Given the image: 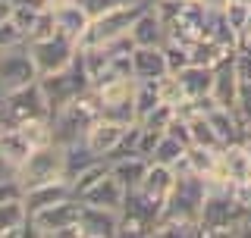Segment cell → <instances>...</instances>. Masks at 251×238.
Wrapping results in <instances>:
<instances>
[{
	"instance_id": "cell-1",
	"label": "cell",
	"mask_w": 251,
	"mask_h": 238,
	"mask_svg": "<svg viewBox=\"0 0 251 238\" xmlns=\"http://www.w3.org/2000/svg\"><path fill=\"white\" fill-rule=\"evenodd\" d=\"M38 82H41V91H44V97H47L50 116L60 113L63 107H69L82 91L91 88V75H88V69H85V60H82V47H78L75 60L69 63L66 69H60V72H50V75H38Z\"/></svg>"
},
{
	"instance_id": "cell-2",
	"label": "cell",
	"mask_w": 251,
	"mask_h": 238,
	"mask_svg": "<svg viewBox=\"0 0 251 238\" xmlns=\"http://www.w3.org/2000/svg\"><path fill=\"white\" fill-rule=\"evenodd\" d=\"M148 3H151V0H135V3H126L120 10L100 16V19H91V25H88V31H85V38H82L78 47L113 44V41H120V38H129V28L135 25V19L145 13Z\"/></svg>"
},
{
	"instance_id": "cell-3",
	"label": "cell",
	"mask_w": 251,
	"mask_h": 238,
	"mask_svg": "<svg viewBox=\"0 0 251 238\" xmlns=\"http://www.w3.org/2000/svg\"><path fill=\"white\" fill-rule=\"evenodd\" d=\"M66 179V147L63 144H41L28 154V160L19 166V182L25 188L44 185V182Z\"/></svg>"
},
{
	"instance_id": "cell-4",
	"label": "cell",
	"mask_w": 251,
	"mask_h": 238,
	"mask_svg": "<svg viewBox=\"0 0 251 238\" xmlns=\"http://www.w3.org/2000/svg\"><path fill=\"white\" fill-rule=\"evenodd\" d=\"M35 78H38V66L31 60L28 41L10 44L0 50V94L19 88V85H28Z\"/></svg>"
},
{
	"instance_id": "cell-5",
	"label": "cell",
	"mask_w": 251,
	"mask_h": 238,
	"mask_svg": "<svg viewBox=\"0 0 251 238\" xmlns=\"http://www.w3.org/2000/svg\"><path fill=\"white\" fill-rule=\"evenodd\" d=\"M28 50H31V60L38 66V75H50V72H60L66 69L69 63L75 60L78 53V41L66 35H53V38H44V41H28Z\"/></svg>"
},
{
	"instance_id": "cell-6",
	"label": "cell",
	"mask_w": 251,
	"mask_h": 238,
	"mask_svg": "<svg viewBox=\"0 0 251 238\" xmlns=\"http://www.w3.org/2000/svg\"><path fill=\"white\" fill-rule=\"evenodd\" d=\"M82 210H85V201H82V197H66V201L53 204V207H44V210L31 213L28 219H31V226H35L38 238H57L63 229L78 226Z\"/></svg>"
},
{
	"instance_id": "cell-7",
	"label": "cell",
	"mask_w": 251,
	"mask_h": 238,
	"mask_svg": "<svg viewBox=\"0 0 251 238\" xmlns=\"http://www.w3.org/2000/svg\"><path fill=\"white\" fill-rule=\"evenodd\" d=\"M6 100V113H10L13 125L16 122H25V119H38V116H50V107H47V97L41 91V82H28V85H19V88L6 91L3 94Z\"/></svg>"
},
{
	"instance_id": "cell-8",
	"label": "cell",
	"mask_w": 251,
	"mask_h": 238,
	"mask_svg": "<svg viewBox=\"0 0 251 238\" xmlns=\"http://www.w3.org/2000/svg\"><path fill=\"white\" fill-rule=\"evenodd\" d=\"M167 22H163V16L157 13L154 0L145 6V13L135 19V25L129 28V41L135 47H163L167 44Z\"/></svg>"
},
{
	"instance_id": "cell-9",
	"label": "cell",
	"mask_w": 251,
	"mask_h": 238,
	"mask_svg": "<svg viewBox=\"0 0 251 238\" xmlns=\"http://www.w3.org/2000/svg\"><path fill=\"white\" fill-rule=\"evenodd\" d=\"M120 219H123L120 210L85 204L82 219H78V229H82V238H116L120 235Z\"/></svg>"
},
{
	"instance_id": "cell-10",
	"label": "cell",
	"mask_w": 251,
	"mask_h": 238,
	"mask_svg": "<svg viewBox=\"0 0 251 238\" xmlns=\"http://www.w3.org/2000/svg\"><path fill=\"white\" fill-rule=\"evenodd\" d=\"M66 197H75L73 191V182L69 179H57V182H44V185H35V188H25V194H22V201H25V210L28 216L44 207H53V204L66 201Z\"/></svg>"
},
{
	"instance_id": "cell-11",
	"label": "cell",
	"mask_w": 251,
	"mask_h": 238,
	"mask_svg": "<svg viewBox=\"0 0 251 238\" xmlns=\"http://www.w3.org/2000/svg\"><path fill=\"white\" fill-rule=\"evenodd\" d=\"M239 88H242V78L235 72V50L226 57L223 63H217L214 66V100L220 107H235V100H239Z\"/></svg>"
},
{
	"instance_id": "cell-12",
	"label": "cell",
	"mask_w": 251,
	"mask_h": 238,
	"mask_svg": "<svg viewBox=\"0 0 251 238\" xmlns=\"http://www.w3.org/2000/svg\"><path fill=\"white\" fill-rule=\"evenodd\" d=\"M0 238H38L22 197L0 204Z\"/></svg>"
},
{
	"instance_id": "cell-13",
	"label": "cell",
	"mask_w": 251,
	"mask_h": 238,
	"mask_svg": "<svg viewBox=\"0 0 251 238\" xmlns=\"http://www.w3.org/2000/svg\"><path fill=\"white\" fill-rule=\"evenodd\" d=\"M82 201H85V204H91V207L123 210V204H126V188H123V182L107 169L104 176H100V179L88 188V191L82 194Z\"/></svg>"
},
{
	"instance_id": "cell-14",
	"label": "cell",
	"mask_w": 251,
	"mask_h": 238,
	"mask_svg": "<svg viewBox=\"0 0 251 238\" xmlns=\"http://www.w3.org/2000/svg\"><path fill=\"white\" fill-rule=\"evenodd\" d=\"M132 69L138 82H157L170 72V63L163 47H135L132 50Z\"/></svg>"
},
{
	"instance_id": "cell-15",
	"label": "cell",
	"mask_w": 251,
	"mask_h": 238,
	"mask_svg": "<svg viewBox=\"0 0 251 238\" xmlns=\"http://www.w3.org/2000/svg\"><path fill=\"white\" fill-rule=\"evenodd\" d=\"M123 132H126V125L110 122V119H98V122L85 132V144H88L94 154L100 157V160H107V157L116 150V144H120Z\"/></svg>"
},
{
	"instance_id": "cell-16",
	"label": "cell",
	"mask_w": 251,
	"mask_h": 238,
	"mask_svg": "<svg viewBox=\"0 0 251 238\" xmlns=\"http://www.w3.org/2000/svg\"><path fill=\"white\" fill-rule=\"evenodd\" d=\"M176 179H179V172L173 169V166L151 163V169H148L145 182H141V191H145L148 197H151L154 204H160V207H163V204L170 201L173 188H176Z\"/></svg>"
},
{
	"instance_id": "cell-17",
	"label": "cell",
	"mask_w": 251,
	"mask_h": 238,
	"mask_svg": "<svg viewBox=\"0 0 251 238\" xmlns=\"http://www.w3.org/2000/svg\"><path fill=\"white\" fill-rule=\"evenodd\" d=\"M220 166H223V172L229 176L232 188L251 182V157H248V150H245L242 141H232V144L220 147Z\"/></svg>"
},
{
	"instance_id": "cell-18",
	"label": "cell",
	"mask_w": 251,
	"mask_h": 238,
	"mask_svg": "<svg viewBox=\"0 0 251 238\" xmlns=\"http://www.w3.org/2000/svg\"><path fill=\"white\" fill-rule=\"evenodd\" d=\"M179 75V85L185 91V100H201L210 97L214 91V66H201V63H188Z\"/></svg>"
},
{
	"instance_id": "cell-19",
	"label": "cell",
	"mask_w": 251,
	"mask_h": 238,
	"mask_svg": "<svg viewBox=\"0 0 251 238\" xmlns=\"http://www.w3.org/2000/svg\"><path fill=\"white\" fill-rule=\"evenodd\" d=\"M148 169H151V160H148V157H141V154H129V157H120V160H110V172L123 182L126 191H135V188H141Z\"/></svg>"
},
{
	"instance_id": "cell-20",
	"label": "cell",
	"mask_w": 251,
	"mask_h": 238,
	"mask_svg": "<svg viewBox=\"0 0 251 238\" xmlns=\"http://www.w3.org/2000/svg\"><path fill=\"white\" fill-rule=\"evenodd\" d=\"M53 16H57V31L60 35H66V38H73V41L82 44V38H85V31H88L91 25V16L82 10V3H69V6H60V10H53Z\"/></svg>"
},
{
	"instance_id": "cell-21",
	"label": "cell",
	"mask_w": 251,
	"mask_h": 238,
	"mask_svg": "<svg viewBox=\"0 0 251 238\" xmlns=\"http://www.w3.org/2000/svg\"><path fill=\"white\" fill-rule=\"evenodd\" d=\"M31 150H35V144L22 135L19 125H6V129H0V154L16 166V172H19V166L28 160Z\"/></svg>"
},
{
	"instance_id": "cell-22",
	"label": "cell",
	"mask_w": 251,
	"mask_h": 238,
	"mask_svg": "<svg viewBox=\"0 0 251 238\" xmlns=\"http://www.w3.org/2000/svg\"><path fill=\"white\" fill-rule=\"evenodd\" d=\"M100 119H110V122H120V125L138 122L135 94H129V97H116V100H104V104H100Z\"/></svg>"
},
{
	"instance_id": "cell-23",
	"label": "cell",
	"mask_w": 251,
	"mask_h": 238,
	"mask_svg": "<svg viewBox=\"0 0 251 238\" xmlns=\"http://www.w3.org/2000/svg\"><path fill=\"white\" fill-rule=\"evenodd\" d=\"M98 160H100V157L94 154L88 144H85V138H82V141H75V144H69V147H66V179L73 182L78 172L88 169V166H94Z\"/></svg>"
},
{
	"instance_id": "cell-24",
	"label": "cell",
	"mask_w": 251,
	"mask_h": 238,
	"mask_svg": "<svg viewBox=\"0 0 251 238\" xmlns=\"http://www.w3.org/2000/svg\"><path fill=\"white\" fill-rule=\"evenodd\" d=\"M188 129H192V144H198V147H214V150L223 147V141H220V135L214 132V125H210L207 113H192V116H188Z\"/></svg>"
},
{
	"instance_id": "cell-25",
	"label": "cell",
	"mask_w": 251,
	"mask_h": 238,
	"mask_svg": "<svg viewBox=\"0 0 251 238\" xmlns=\"http://www.w3.org/2000/svg\"><path fill=\"white\" fill-rule=\"evenodd\" d=\"M185 144L179 138H173V135L163 132V138L157 141V147H154V154H151V163H163V166H173L176 169L179 163L185 160Z\"/></svg>"
},
{
	"instance_id": "cell-26",
	"label": "cell",
	"mask_w": 251,
	"mask_h": 238,
	"mask_svg": "<svg viewBox=\"0 0 251 238\" xmlns=\"http://www.w3.org/2000/svg\"><path fill=\"white\" fill-rule=\"evenodd\" d=\"M41 10H44L41 0H16V6H13V25L22 31V38H28V31L35 28Z\"/></svg>"
},
{
	"instance_id": "cell-27",
	"label": "cell",
	"mask_w": 251,
	"mask_h": 238,
	"mask_svg": "<svg viewBox=\"0 0 251 238\" xmlns=\"http://www.w3.org/2000/svg\"><path fill=\"white\" fill-rule=\"evenodd\" d=\"M157 104H163L157 82H138V85H135V107H138V119H141V116H148Z\"/></svg>"
},
{
	"instance_id": "cell-28",
	"label": "cell",
	"mask_w": 251,
	"mask_h": 238,
	"mask_svg": "<svg viewBox=\"0 0 251 238\" xmlns=\"http://www.w3.org/2000/svg\"><path fill=\"white\" fill-rule=\"evenodd\" d=\"M173 116H176V107L173 104H157L148 116H141L138 122L145 125V129H154V132H167V125L173 122Z\"/></svg>"
},
{
	"instance_id": "cell-29",
	"label": "cell",
	"mask_w": 251,
	"mask_h": 238,
	"mask_svg": "<svg viewBox=\"0 0 251 238\" xmlns=\"http://www.w3.org/2000/svg\"><path fill=\"white\" fill-rule=\"evenodd\" d=\"M107 169H110V163H107V160H98L94 166H88V169H82V172H78V176L73 179V191H75V197H82V194H85V191H88V188L94 185V182L104 176Z\"/></svg>"
},
{
	"instance_id": "cell-30",
	"label": "cell",
	"mask_w": 251,
	"mask_h": 238,
	"mask_svg": "<svg viewBox=\"0 0 251 238\" xmlns=\"http://www.w3.org/2000/svg\"><path fill=\"white\" fill-rule=\"evenodd\" d=\"M57 35V16H53V10H41V16H38V22H35V28L28 31V38L25 41H44V38H53Z\"/></svg>"
},
{
	"instance_id": "cell-31",
	"label": "cell",
	"mask_w": 251,
	"mask_h": 238,
	"mask_svg": "<svg viewBox=\"0 0 251 238\" xmlns=\"http://www.w3.org/2000/svg\"><path fill=\"white\" fill-rule=\"evenodd\" d=\"M163 53H167L170 72H182L188 63H192V57H188V44H182V41H167L163 44Z\"/></svg>"
},
{
	"instance_id": "cell-32",
	"label": "cell",
	"mask_w": 251,
	"mask_h": 238,
	"mask_svg": "<svg viewBox=\"0 0 251 238\" xmlns=\"http://www.w3.org/2000/svg\"><path fill=\"white\" fill-rule=\"evenodd\" d=\"M223 16H226V22L232 25V31L239 35V31L248 25V19H251V3H242V0H229V6L223 10Z\"/></svg>"
},
{
	"instance_id": "cell-33",
	"label": "cell",
	"mask_w": 251,
	"mask_h": 238,
	"mask_svg": "<svg viewBox=\"0 0 251 238\" xmlns=\"http://www.w3.org/2000/svg\"><path fill=\"white\" fill-rule=\"evenodd\" d=\"M232 110L239 113L245 135H251V82H242V88H239V100H235V107H232Z\"/></svg>"
},
{
	"instance_id": "cell-34",
	"label": "cell",
	"mask_w": 251,
	"mask_h": 238,
	"mask_svg": "<svg viewBox=\"0 0 251 238\" xmlns=\"http://www.w3.org/2000/svg\"><path fill=\"white\" fill-rule=\"evenodd\" d=\"M22 194H25V185L19 182V176H6V179H0V204H6V201H19Z\"/></svg>"
},
{
	"instance_id": "cell-35",
	"label": "cell",
	"mask_w": 251,
	"mask_h": 238,
	"mask_svg": "<svg viewBox=\"0 0 251 238\" xmlns=\"http://www.w3.org/2000/svg\"><path fill=\"white\" fill-rule=\"evenodd\" d=\"M160 138H163V132H154V129H145V125H141V141H138V154L151 160V154H154V147H157V141H160Z\"/></svg>"
},
{
	"instance_id": "cell-36",
	"label": "cell",
	"mask_w": 251,
	"mask_h": 238,
	"mask_svg": "<svg viewBox=\"0 0 251 238\" xmlns=\"http://www.w3.org/2000/svg\"><path fill=\"white\" fill-rule=\"evenodd\" d=\"M19 41H25V38H22V31L13 25V19L3 22V25H0V50L10 47V44H19Z\"/></svg>"
},
{
	"instance_id": "cell-37",
	"label": "cell",
	"mask_w": 251,
	"mask_h": 238,
	"mask_svg": "<svg viewBox=\"0 0 251 238\" xmlns=\"http://www.w3.org/2000/svg\"><path fill=\"white\" fill-rule=\"evenodd\" d=\"M235 72L242 82H251V50H239L235 47Z\"/></svg>"
},
{
	"instance_id": "cell-38",
	"label": "cell",
	"mask_w": 251,
	"mask_h": 238,
	"mask_svg": "<svg viewBox=\"0 0 251 238\" xmlns=\"http://www.w3.org/2000/svg\"><path fill=\"white\" fill-rule=\"evenodd\" d=\"M198 3H201V6H207L210 13H223L226 6H229V0H198Z\"/></svg>"
},
{
	"instance_id": "cell-39",
	"label": "cell",
	"mask_w": 251,
	"mask_h": 238,
	"mask_svg": "<svg viewBox=\"0 0 251 238\" xmlns=\"http://www.w3.org/2000/svg\"><path fill=\"white\" fill-rule=\"evenodd\" d=\"M6 176H19V172H16V166L6 160L3 154H0V179H6Z\"/></svg>"
},
{
	"instance_id": "cell-40",
	"label": "cell",
	"mask_w": 251,
	"mask_h": 238,
	"mask_svg": "<svg viewBox=\"0 0 251 238\" xmlns=\"http://www.w3.org/2000/svg\"><path fill=\"white\" fill-rule=\"evenodd\" d=\"M69 3H75V0H44L47 10H60V6H69Z\"/></svg>"
},
{
	"instance_id": "cell-41",
	"label": "cell",
	"mask_w": 251,
	"mask_h": 238,
	"mask_svg": "<svg viewBox=\"0 0 251 238\" xmlns=\"http://www.w3.org/2000/svg\"><path fill=\"white\" fill-rule=\"evenodd\" d=\"M242 144H245V150H248V157H251V135H245V138H242Z\"/></svg>"
},
{
	"instance_id": "cell-42",
	"label": "cell",
	"mask_w": 251,
	"mask_h": 238,
	"mask_svg": "<svg viewBox=\"0 0 251 238\" xmlns=\"http://www.w3.org/2000/svg\"><path fill=\"white\" fill-rule=\"evenodd\" d=\"M170 3H179V6H185V3H195V0H170Z\"/></svg>"
},
{
	"instance_id": "cell-43",
	"label": "cell",
	"mask_w": 251,
	"mask_h": 238,
	"mask_svg": "<svg viewBox=\"0 0 251 238\" xmlns=\"http://www.w3.org/2000/svg\"><path fill=\"white\" fill-rule=\"evenodd\" d=\"M242 3H251V0H242Z\"/></svg>"
},
{
	"instance_id": "cell-44",
	"label": "cell",
	"mask_w": 251,
	"mask_h": 238,
	"mask_svg": "<svg viewBox=\"0 0 251 238\" xmlns=\"http://www.w3.org/2000/svg\"><path fill=\"white\" fill-rule=\"evenodd\" d=\"M41 3H44V0H41Z\"/></svg>"
}]
</instances>
